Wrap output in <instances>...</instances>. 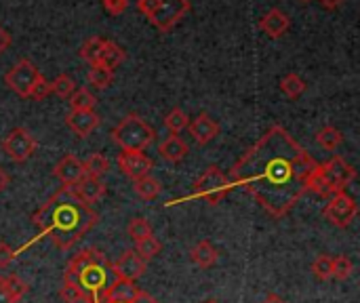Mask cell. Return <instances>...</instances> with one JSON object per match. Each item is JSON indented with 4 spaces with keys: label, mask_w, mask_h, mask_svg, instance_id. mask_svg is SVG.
Segmentation results:
<instances>
[{
    "label": "cell",
    "mask_w": 360,
    "mask_h": 303,
    "mask_svg": "<svg viewBox=\"0 0 360 303\" xmlns=\"http://www.w3.org/2000/svg\"><path fill=\"white\" fill-rule=\"evenodd\" d=\"M319 162L281 127H270L232 167L230 181L243 188L274 219H283L308 192Z\"/></svg>",
    "instance_id": "6da1fadb"
},
{
    "label": "cell",
    "mask_w": 360,
    "mask_h": 303,
    "mask_svg": "<svg viewBox=\"0 0 360 303\" xmlns=\"http://www.w3.org/2000/svg\"><path fill=\"white\" fill-rule=\"evenodd\" d=\"M32 221L55 247L68 251L97 226L99 215L89 205L80 202L72 188H61L34 213Z\"/></svg>",
    "instance_id": "7a4b0ae2"
},
{
    "label": "cell",
    "mask_w": 360,
    "mask_h": 303,
    "mask_svg": "<svg viewBox=\"0 0 360 303\" xmlns=\"http://www.w3.org/2000/svg\"><path fill=\"white\" fill-rule=\"evenodd\" d=\"M108 270L110 264L99 249H84L70 259L63 283L76 285L84 303H101V295L108 287Z\"/></svg>",
    "instance_id": "3957f363"
},
{
    "label": "cell",
    "mask_w": 360,
    "mask_h": 303,
    "mask_svg": "<svg viewBox=\"0 0 360 303\" xmlns=\"http://www.w3.org/2000/svg\"><path fill=\"white\" fill-rule=\"evenodd\" d=\"M356 179V171L342 156H333L329 162L319 165L308 181V192H314L323 198L346 192V188Z\"/></svg>",
    "instance_id": "277c9868"
},
{
    "label": "cell",
    "mask_w": 360,
    "mask_h": 303,
    "mask_svg": "<svg viewBox=\"0 0 360 303\" xmlns=\"http://www.w3.org/2000/svg\"><path fill=\"white\" fill-rule=\"evenodd\" d=\"M154 129L137 114H127L112 129V139L122 152H143L154 141Z\"/></svg>",
    "instance_id": "5b68a950"
},
{
    "label": "cell",
    "mask_w": 360,
    "mask_h": 303,
    "mask_svg": "<svg viewBox=\"0 0 360 303\" xmlns=\"http://www.w3.org/2000/svg\"><path fill=\"white\" fill-rule=\"evenodd\" d=\"M232 181L221 173L219 167H209L196 181H194V194L202 200H207L209 205H219L230 192H232Z\"/></svg>",
    "instance_id": "8992f818"
},
{
    "label": "cell",
    "mask_w": 360,
    "mask_h": 303,
    "mask_svg": "<svg viewBox=\"0 0 360 303\" xmlns=\"http://www.w3.org/2000/svg\"><path fill=\"white\" fill-rule=\"evenodd\" d=\"M42 78V74L38 72V67L30 61V59H19L6 74H4V82L6 86L17 93L19 97H30L32 89L36 86V82Z\"/></svg>",
    "instance_id": "52a82bcc"
},
{
    "label": "cell",
    "mask_w": 360,
    "mask_h": 303,
    "mask_svg": "<svg viewBox=\"0 0 360 303\" xmlns=\"http://www.w3.org/2000/svg\"><path fill=\"white\" fill-rule=\"evenodd\" d=\"M36 148H38V141L34 139V135L27 129H21V127L19 129H13L2 139V150L15 162H25L27 158H32L34 152H36Z\"/></svg>",
    "instance_id": "ba28073f"
},
{
    "label": "cell",
    "mask_w": 360,
    "mask_h": 303,
    "mask_svg": "<svg viewBox=\"0 0 360 303\" xmlns=\"http://www.w3.org/2000/svg\"><path fill=\"white\" fill-rule=\"evenodd\" d=\"M323 215H325L333 226H338V228H348V226L356 219L359 207H356V202H354L352 196H348L346 192H342V194L331 196V200H329V205L325 207Z\"/></svg>",
    "instance_id": "9c48e42d"
},
{
    "label": "cell",
    "mask_w": 360,
    "mask_h": 303,
    "mask_svg": "<svg viewBox=\"0 0 360 303\" xmlns=\"http://www.w3.org/2000/svg\"><path fill=\"white\" fill-rule=\"evenodd\" d=\"M190 0H160V6L156 15L150 19V23L156 25L160 32H171L190 13Z\"/></svg>",
    "instance_id": "30bf717a"
},
{
    "label": "cell",
    "mask_w": 360,
    "mask_h": 303,
    "mask_svg": "<svg viewBox=\"0 0 360 303\" xmlns=\"http://www.w3.org/2000/svg\"><path fill=\"white\" fill-rule=\"evenodd\" d=\"M116 162H118L120 173L124 177L133 179V181L150 175V171L154 169L152 158H148L143 152H120L118 158H116Z\"/></svg>",
    "instance_id": "8fae6325"
},
{
    "label": "cell",
    "mask_w": 360,
    "mask_h": 303,
    "mask_svg": "<svg viewBox=\"0 0 360 303\" xmlns=\"http://www.w3.org/2000/svg\"><path fill=\"white\" fill-rule=\"evenodd\" d=\"M110 270L116 274V278L135 283L139 276H143V272H146V262H143L133 249H129V251H124L116 262L110 264Z\"/></svg>",
    "instance_id": "7c38bea8"
},
{
    "label": "cell",
    "mask_w": 360,
    "mask_h": 303,
    "mask_svg": "<svg viewBox=\"0 0 360 303\" xmlns=\"http://www.w3.org/2000/svg\"><path fill=\"white\" fill-rule=\"evenodd\" d=\"M53 175L63 183V188H72V186H76V183L84 177L82 160L76 158L74 154H68V156H63V158L55 165Z\"/></svg>",
    "instance_id": "4fadbf2b"
},
{
    "label": "cell",
    "mask_w": 360,
    "mask_h": 303,
    "mask_svg": "<svg viewBox=\"0 0 360 303\" xmlns=\"http://www.w3.org/2000/svg\"><path fill=\"white\" fill-rule=\"evenodd\" d=\"M65 124H68V129L76 135V137H80V139H86L99 124H101V118H99V114H95L93 110H89V112H70L68 114V118H65Z\"/></svg>",
    "instance_id": "5bb4252c"
},
{
    "label": "cell",
    "mask_w": 360,
    "mask_h": 303,
    "mask_svg": "<svg viewBox=\"0 0 360 303\" xmlns=\"http://www.w3.org/2000/svg\"><path fill=\"white\" fill-rule=\"evenodd\" d=\"M105 190H108V186L101 181V179H97V177H89V175H84L76 186H72V192H74V196L80 200V202H84V205H95L97 200H101L103 196H105Z\"/></svg>",
    "instance_id": "9a60e30c"
},
{
    "label": "cell",
    "mask_w": 360,
    "mask_h": 303,
    "mask_svg": "<svg viewBox=\"0 0 360 303\" xmlns=\"http://www.w3.org/2000/svg\"><path fill=\"white\" fill-rule=\"evenodd\" d=\"M190 135L194 137L196 143L207 146L209 141H213L219 135V124L209 116V114H198L190 124H188Z\"/></svg>",
    "instance_id": "2e32d148"
},
{
    "label": "cell",
    "mask_w": 360,
    "mask_h": 303,
    "mask_svg": "<svg viewBox=\"0 0 360 303\" xmlns=\"http://www.w3.org/2000/svg\"><path fill=\"white\" fill-rule=\"evenodd\" d=\"M137 293H139V287H135V283L116 278L110 287H105L101 295V303H133Z\"/></svg>",
    "instance_id": "e0dca14e"
},
{
    "label": "cell",
    "mask_w": 360,
    "mask_h": 303,
    "mask_svg": "<svg viewBox=\"0 0 360 303\" xmlns=\"http://www.w3.org/2000/svg\"><path fill=\"white\" fill-rule=\"evenodd\" d=\"M291 19L285 11L281 8H270L262 19H259V27L270 36V38H281L285 36V32L289 30Z\"/></svg>",
    "instance_id": "ac0fdd59"
},
{
    "label": "cell",
    "mask_w": 360,
    "mask_h": 303,
    "mask_svg": "<svg viewBox=\"0 0 360 303\" xmlns=\"http://www.w3.org/2000/svg\"><path fill=\"white\" fill-rule=\"evenodd\" d=\"M158 152H160V156H162L167 162L177 165V162H181V160L188 156L190 148H188V143H186L179 135H169V137L158 146Z\"/></svg>",
    "instance_id": "d6986e66"
},
{
    "label": "cell",
    "mask_w": 360,
    "mask_h": 303,
    "mask_svg": "<svg viewBox=\"0 0 360 303\" xmlns=\"http://www.w3.org/2000/svg\"><path fill=\"white\" fill-rule=\"evenodd\" d=\"M217 257H219V253H217V249H215L209 240H200V243L190 251V262H192L194 266L202 268V270L215 266V264H217Z\"/></svg>",
    "instance_id": "ffe728a7"
},
{
    "label": "cell",
    "mask_w": 360,
    "mask_h": 303,
    "mask_svg": "<svg viewBox=\"0 0 360 303\" xmlns=\"http://www.w3.org/2000/svg\"><path fill=\"white\" fill-rule=\"evenodd\" d=\"M124 57H127V53H124L122 46H118L114 40H103V46H101L97 65H103V67H108L110 72H114V70L124 61Z\"/></svg>",
    "instance_id": "44dd1931"
},
{
    "label": "cell",
    "mask_w": 360,
    "mask_h": 303,
    "mask_svg": "<svg viewBox=\"0 0 360 303\" xmlns=\"http://www.w3.org/2000/svg\"><path fill=\"white\" fill-rule=\"evenodd\" d=\"M133 190H135V194H137L139 198H143V200H154V198L160 194L162 186H160V181H158L156 177L146 175V177H141V179L135 181Z\"/></svg>",
    "instance_id": "7402d4cb"
},
{
    "label": "cell",
    "mask_w": 360,
    "mask_h": 303,
    "mask_svg": "<svg viewBox=\"0 0 360 303\" xmlns=\"http://www.w3.org/2000/svg\"><path fill=\"white\" fill-rule=\"evenodd\" d=\"M82 167H84V175L101 179L110 171V160L103 154H91L86 160H82Z\"/></svg>",
    "instance_id": "603a6c76"
},
{
    "label": "cell",
    "mask_w": 360,
    "mask_h": 303,
    "mask_svg": "<svg viewBox=\"0 0 360 303\" xmlns=\"http://www.w3.org/2000/svg\"><path fill=\"white\" fill-rule=\"evenodd\" d=\"M95 103H97V99L89 89H76L70 95V108L74 112H89V110L95 108Z\"/></svg>",
    "instance_id": "cb8c5ba5"
},
{
    "label": "cell",
    "mask_w": 360,
    "mask_h": 303,
    "mask_svg": "<svg viewBox=\"0 0 360 303\" xmlns=\"http://www.w3.org/2000/svg\"><path fill=\"white\" fill-rule=\"evenodd\" d=\"M316 141H319V146H321L323 150L333 152V150H338V148L342 146L344 135H342V131H340V129H335V127H325V129H321V131H319Z\"/></svg>",
    "instance_id": "d4e9b609"
},
{
    "label": "cell",
    "mask_w": 360,
    "mask_h": 303,
    "mask_svg": "<svg viewBox=\"0 0 360 303\" xmlns=\"http://www.w3.org/2000/svg\"><path fill=\"white\" fill-rule=\"evenodd\" d=\"M281 91L289 97V99H297L304 91H306V82L300 74L291 72L287 76H283L281 80Z\"/></svg>",
    "instance_id": "484cf974"
},
{
    "label": "cell",
    "mask_w": 360,
    "mask_h": 303,
    "mask_svg": "<svg viewBox=\"0 0 360 303\" xmlns=\"http://www.w3.org/2000/svg\"><path fill=\"white\" fill-rule=\"evenodd\" d=\"M86 80L95 89H108L114 82V72H110L103 65H91V70L86 74Z\"/></svg>",
    "instance_id": "4316f807"
},
{
    "label": "cell",
    "mask_w": 360,
    "mask_h": 303,
    "mask_svg": "<svg viewBox=\"0 0 360 303\" xmlns=\"http://www.w3.org/2000/svg\"><path fill=\"white\" fill-rule=\"evenodd\" d=\"M188 124H190V116L181 108H173L165 118V127L171 131V135H179L184 129H188Z\"/></svg>",
    "instance_id": "83f0119b"
},
{
    "label": "cell",
    "mask_w": 360,
    "mask_h": 303,
    "mask_svg": "<svg viewBox=\"0 0 360 303\" xmlns=\"http://www.w3.org/2000/svg\"><path fill=\"white\" fill-rule=\"evenodd\" d=\"M133 251H135L143 262H148V259H154V257L162 251V243H160L158 238H154V236H148V238L135 243V249H133Z\"/></svg>",
    "instance_id": "f1b7e54d"
},
{
    "label": "cell",
    "mask_w": 360,
    "mask_h": 303,
    "mask_svg": "<svg viewBox=\"0 0 360 303\" xmlns=\"http://www.w3.org/2000/svg\"><path fill=\"white\" fill-rule=\"evenodd\" d=\"M101 46H103V38L93 36V38H89V40H84V44L80 46V57H82L89 65H97Z\"/></svg>",
    "instance_id": "f546056e"
},
{
    "label": "cell",
    "mask_w": 360,
    "mask_h": 303,
    "mask_svg": "<svg viewBox=\"0 0 360 303\" xmlns=\"http://www.w3.org/2000/svg\"><path fill=\"white\" fill-rule=\"evenodd\" d=\"M354 272V264L350 257L346 255H338L333 257V270H331V278H338V281H348Z\"/></svg>",
    "instance_id": "4dcf8cb0"
},
{
    "label": "cell",
    "mask_w": 360,
    "mask_h": 303,
    "mask_svg": "<svg viewBox=\"0 0 360 303\" xmlns=\"http://www.w3.org/2000/svg\"><path fill=\"white\" fill-rule=\"evenodd\" d=\"M127 232H129V236H131L135 243H139V240L152 236V226H150V221H148L146 217H135V219H131Z\"/></svg>",
    "instance_id": "1f68e13d"
},
{
    "label": "cell",
    "mask_w": 360,
    "mask_h": 303,
    "mask_svg": "<svg viewBox=\"0 0 360 303\" xmlns=\"http://www.w3.org/2000/svg\"><path fill=\"white\" fill-rule=\"evenodd\" d=\"M76 91V84L74 80L68 76V74H61L57 76L53 82H51V93H55L57 97H63V99H70V95Z\"/></svg>",
    "instance_id": "d6a6232c"
},
{
    "label": "cell",
    "mask_w": 360,
    "mask_h": 303,
    "mask_svg": "<svg viewBox=\"0 0 360 303\" xmlns=\"http://www.w3.org/2000/svg\"><path fill=\"white\" fill-rule=\"evenodd\" d=\"M333 270V257L331 255H319L312 264V272L319 281H329Z\"/></svg>",
    "instance_id": "836d02e7"
},
{
    "label": "cell",
    "mask_w": 360,
    "mask_h": 303,
    "mask_svg": "<svg viewBox=\"0 0 360 303\" xmlns=\"http://www.w3.org/2000/svg\"><path fill=\"white\" fill-rule=\"evenodd\" d=\"M4 285L8 289V293L13 295V299L19 303L23 299V295L27 293V283H23L17 274H8L4 276Z\"/></svg>",
    "instance_id": "e575fe53"
},
{
    "label": "cell",
    "mask_w": 360,
    "mask_h": 303,
    "mask_svg": "<svg viewBox=\"0 0 360 303\" xmlns=\"http://www.w3.org/2000/svg\"><path fill=\"white\" fill-rule=\"evenodd\" d=\"M59 295H61L63 303H84V297H82L80 289L76 285H72V283H63Z\"/></svg>",
    "instance_id": "d590c367"
},
{
    "label": "cell",
    "mask_w": 360,
    "mask_h": 303,
    "mask_svg": "<svg viewBox=\"0 0 360 303\" xmlns=\"http://www.w3.org/2000/svg\"><path fill=\"white\" fill-rule=\"evenodd\" d=\"M49 95H51V82H46V78L42 76V78L36 82V86L32 89L30 99H34V101H44Z\"/></svg>",
    "instance_id": "8d00e7d4"
},
{
    "label": "cell",
    "mask_w": 360,
    "mask_h": 303,
    "mask_svg": "<svg viewBox=\"0 0 360 303\" xmlns=\"http://www.w3.org/2000/svg\"><path fill=\"white\" fill-rule=\"evenodd\" d=\"M158 6H160V0H137V11L141 15H146L148 19H152L156 15Z\"/></svg>",
    "instance_id": "74e56055"
},
{
    "label": "cell",
    "mask_w": 360,
    "mask_h": 303,
    "mask_svg": "<svg viewBox=\"0 0 360 303\" xmlns=\"http://www.w3.org/2000/svg\"><path fill=\"white\" fill-rule=\"evenodd\" d=\"M101 4L110 15H122L129 8V0H101Z\"/></svg>",
    "instance_id": "f35d334b"
},
{
    "label": "cell",
    "mask_w": 360,
    "mask_h": 303,
    "mask_svg": "<svg viewBox=\"0 0 360 303\" xmlns=\"http://www.w3.org/2000/svg\"><path fill=\"white\" fill-rule=\"evenodd\" d=\"M15 251L6 245V243H0V268H6L13 259H15Z\"/></svg>",
    "instance_id": "ab89813d"
},
{
    "label": "cell",
    "mask_w": 360,
    "mask_h": 303,
    "mask_svg": "<svg viewBox=\"0 0 360 303\" xmlns=\"http://www.w3.org/2000/svg\"><path fill=\"white\" fill-rule=\"evenodd\" d=\"M0 303H17L13 299V295L8 293L6 285H4V276H0Z\"/></svg>",
    "instance_id": "60d3db41"
},
{
    "label": "cell",
    "mask_w": 360,
    "mask_h": 303,
    "mask_svg": "<svg viewBox=\"0 0 360 303\" xmlns=\"http://www.w3.org/2000/svg\"><path fill=\"white\" fill-rule=\"evenodd\" d=\"M8 46H11V34L0 25V55H2Z\"/></svg>",
    "instance_id": "b9f144b4"
},
{
    "label": "cell",
    "mask_w": 360,
    "mask_h": 303,
    "mask_svg": "<svg viewBox=\"0 0 360 303\" xmlns=\"http://www.w3.org/2000/svg\"><path fill=\"white\" fill-rule=\"evenodd\" d=\"M133 303H158V299H154L150 293H146V291L139 289V293H137V297L133 299Z\"/></svg>",
    "instance_id": "7bdbcfd3"
},
{
    "label": "cell",
    "mask_w": 360,
    "mask_h": 303,
    "mask_svg": "<svg viewBox=\"0 0 360 303\" xmlns=\"http://www.w3.org/2000/svg\"><path fill=\"white\" fill-rule=\"evenodd\" d=\"M342 2H344V0H321V4H323L325 8H329V11L338 8V6H340Z\"/></svg>",
    "instance_id": "ee69618b"
},
{
    "label": "cell",
    "mask_w": 360,
    "mask_h": 303,
    "mask_svg": "<svg viewBox=\"0 0 360 303\" xmlns=\"http://www.w3.org/2000/svg\"><path fill=\"white\" fill-rule=\"evenodd\" d=\"M262 303H287V302H285L283 297H278V295L270 293V295H268V297H266V299H264V302H262Z\"/></svg>",
    "instance_id": "f6af8a7d"
},
{
    "label": "cell",
    "mask_w": 360,
    "mask_h": 303,
    "mask_svg": "<svg viewBox=\"0 0 360 303\" xmlns=\"http://www.w3.org/2000/svg\"><path fill=\"white\" fill-rule=\"evenodd\" d=\"M6 186H8V175H6V173L2 171V167H0V192H2Z\"/></svg>",
    "instance_id": "bcb514c9"
},
{
    "label": "cell",
    "mask_w": 360,
    "mask_h": 303,
    "mask_svg": "<svg viewBox=\"0 0 360 303\" xmlns=\"http://www.w3.org/2000/svg\"><path fill=\"white\" fill-rule=\"evenodd\" d=\"M205 303H217L215 299H209V302H205Z\"/></svg>",
    "instance_id": "7dc6e473"
},
{
    "label": "cell",
    "mask_w": 360,
    "mask_h": 303,
    "mask_svg": "<svg viewBox=\"0 0 360 303\" xmlns=\"http://www.w3.org/2000/svg\"><path fill=\"white\" fill-rule=\"evenodd\" d=\"M302 2H310V0H302Z\"/></svg>",
    "instance_id": "c3c4849f"
}]
</instances>
